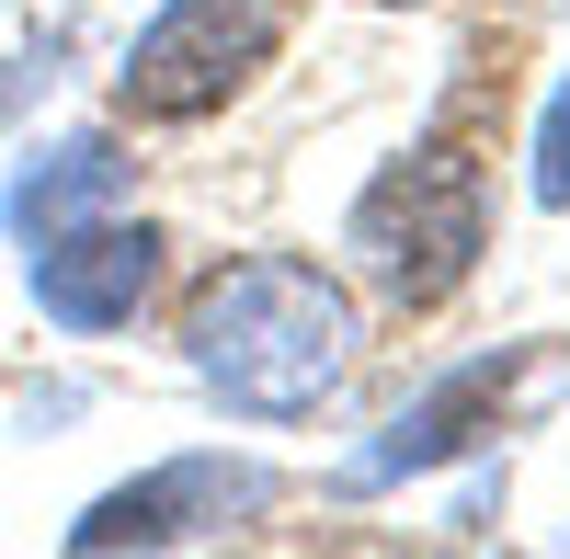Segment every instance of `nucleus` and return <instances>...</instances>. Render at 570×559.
<instances>
[{
  "mask_svg": "<svg viewBox=\"0 0 570 559\" xmlns=\"http://www.w3.org/2000/svg\"><path fill=\"white\" fill-rule=\"evenodd\" d=\"M354 343H365L354 286L320 274L308 252H240L183 297V365L240 423H308L354 377Z\"/></svg>",
  "mask_w": 570,
  "mask_h": 559,
  "instance_id": "1",
  "label": "nucleus"
},
{
  "mask_svg": "<svg viewBox=\"0 0 570 559\" xmlns=\"http://www.w3.org/2000/svg\"><path fill=\"white\" fill-rule=\"evenodd\" d=\"M343 252L365 263L376 297L445 308L468 274H480V252H491V171L468 160V137H411V149L354 195Z\"/></svg>",
  "mask_w": 570,
  "mask_h": 559,
  "instance_id": "2",
  "label": "nucleus"
},
{
  "mask_svg": "<svg viewBox=\"0 0 570 559\" xmlns=\"http://www.w3.org/2000/svg\"><path fill=\"white\" fill-rule=\"evenodd\" d=\"M285 58V0H160L115 58V104L137 126H206Z\"/></svg>",
  "mask_w": 570,
  "mask_h": 559,
  "instance_id": "3",
  "label": "nucleus"
},
{
  "mask_svg": "<svg viewBox=\"0 0 570 559\" xmlns=\"http://www.w3.org/2000/svg\"><path fill=\"white\" fill-rule=\"evenodd\" d=\"M274 491L285 480L263 469V457L183 445V457H160V469L91 491L80 514H69V548L80 559H115V548H217V537H240L252 514H274Z\"/></svg>",
  "mask_w": 570,
  "mask_h": 559,
  "instance_id": "4",
  "label": "nucleus"
},
{
  "mask_svg": "<svg viewBox=\"0 0 570 559\" xmlns=\"http://www.w3.org/2000/svg\"><path fill=\"white\" fill-rule=\"evenodd\" d=\"M160 274H171V241L149 217H126V206H91L69 228H46V241H23V297L46 308V332H69V343L137 332V308L160 297Z\"/></svg>",
  "mask_w": 570,
  "mask_h": 559,
  "instance_id": "5",
  "label": "nucleus"
},
{
  "mask_svg": "<svg viewBox=\"0 0 570 559\" xmlns=\"http://www.w3.org/2000/svg\"><path fill=\"white\" fill-rule=\"evenodd\" d=\"M525 365L537 354H480V365H445L434 389H422L389 434H365L343 469H331V491H400V480H434V469H456V457H480L491 434H502V411H513V389H525Z\"/></svg>",
  "mask_w": 570,
  "mask_h": 559,
  "instance_id": "6",
  "label": "nucleus"
},
{
  "mask_svg": "<svg viewBox=\"0 0 570 559\" xmlns=\"http://www.w3.org/2000/svg\"><path fill=\"white\" fill-rule=\"evenodd\" d=\"M137 195V160L115 126H69V137H35V149L0 171V228L12 241H46V228H69L91 206H126Z\"/></svg>",
  "mask_w": 570,
  "mask_h": 559,
  "instance_id": "7",
  "label": "nucleus"
},
{
  "mask_svg": "<svg viewBox=\"0 0 570 559\" xmlns=\"http://www.w3.org/2000/svg\"><path fill=\"white\" fill-rule=\"evenodd\" d=\"M525 195H537L548 217H570V69H559L548 104H537V171H525Z\"/></svg>",
  "mask_w": 570,
  "mask_h": 559,
  "instance_id": "8",
  "label": "nucleus"
},
{
  "mask_svg": "<svg viewBox=\"0 0 570 559\" xmlns=\"http://www.w3.org/2000/svg\"><path fill=\"white\" fill-rule=\"evenodd\" d=\"M46 58H58V46H23V58H0V126H12V115L35 104V91H46V80H58Z\"/></svg>",
  "mask_w": 570,
  "mask_h": 559,
  "instance_id": "9",
  "label": "nucleus"
}]
</instances>
